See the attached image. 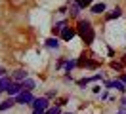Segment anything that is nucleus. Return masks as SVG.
<instances>
[{
  "instance_id": "obj_1",
  "label": "nucleus",
  "mask_w": 126,
  "mask_h": 114,
  "mask_svg": "<svg viewBox=\"0 0 126 114\" xmlns=\"http://www.w3.org/2000/svg\"><path fill=\"white\" fill-rule=\"evenodd\" d=\"M77 32L80 34V38L86 42V44H92L94 42V27L90 25L88 21H79V29H77Z\"/></svg>"
},
{
  "instance_id": "obj_2",
  "label": "nucleus",
  "mask_w": 126,
  "mask_h": 114,
  "mask_svg": "<svg viewBox=\"0 0 126 114\" xmlns=\"http://www.w3.org/2000/svg\"><path fill=\"white\" fill-rule=\"evenodd\" d=\"M32 101H34V97L31 95V91H25V89L16 97V103H19V105H27V103H32Z\"/></svg>"
},
{
  "instance_id": "obj_3",
  "label": "nucleus",
  "mask_w": 126,
  "mask_h": 114,
  "mask_svg": "<svg viewBox=\"0 0 126 114\" xmlns=\"http://www.w3.org/2000/svg\"><path fill=\"white\" fill-rule=\"evenodd\" d=\"M31 105H32V110H34V108H40V110H48V99H46V97H38V99H34Z\"/></svg>"
},
{
  "instance_id": "obj_4",
  "label": "nucleus",
  "mask_w": 126,
  "mask_h": 114,
  "mask_svg": "<svg viewBox=\"0 0 126 114\" xmlns=\"http://www.w3.org/2000/svg\"><path fill=\"white\" fill-rule=\"evenodd\" d=\"M77 65H79V67H92V68L97 67V63H95V61H92V59H88L86 55H82V57L77 61Z\"/></svg>"
},
{
  "instance_id": "obj_5",
  "label": "nucleus",
  "mask_w": 126,
  "mask_h": 114,
  "mask_svg": "<svg viewBox=\"0 0 126 114\" xmlns=\"http://www.w3.org/2000/svg\"><path fill=\"white\" fill-rule=\"evenodd\" d=\"M23 91V86H21V82H12V86L8 88V93L10 95H19Z\"/></svg>"
},
{
  "instance_id": "obj_6",
  "label": "nucleus",
  "mask_w": 126,
  "mask_h": 114,
  "mask_svg": "<svg viewBox=\"0 0 126 114\" xmlns=\"http://www.w3.org/2000/svg\"><path fill=\"white\" fill-rule=\"evenodd\" d=\"M107 88H113V89H118V91H124V82L122 80H113V82H107Z\"/></svg>"
},
{
  "instance_id": "obj_7",
  "label": "nucleus",
  "mask_w": 126,
  "mask_h": 114,
  "mask_svg": "<svg viewBox=\"0 0 126 114\" xmlns=\"http://www.w3.org/2000/svg\"><path fill=\"white\" fill-rule=\"evenodd\" d=\"M73 36H75V30H73L71 27H65V29H63V32H61V38L69 42V40H73Z\"/></svg>"
},
{
  "instance_id": "obj_8",
  "label": "nucleus",
  "mask_w": 126,
  "mask_h": 114,
  "mask_svg": "<svg viewBox=\"0 0 126 114\" xmlns=\"http://www.w3.org/2000/svg\"><path fill=\"white\" fill-rule=\"evenodd\" d=\"M10 86H12L10 78H6V76H0V93H2V91H8Z\"/></svg>"
},
{
  "instance_id": "obj_9",
  "label": "nucleus",
  "mask_w": 126,
  "mask_h": 114,
  "mask_svg": "<svg viewBox=\"0 0 126 114\" xmlns=\"http://www.w3.org/2000/svg\"><path fill=\"white\" fill-rule=\"evenodd\" d=\"M14 105H17L16 103V99H6V101H4V103H0V110H8V108H12V106Z\"/></svg>"
},
{
  "instance_id": "obj_10",
  "label": "nucleus",
  "mask_w": 126,
  "mask_h": 114,
  "mask_svg": "<svg viewBox=\"0 0 126 114\" xmlns=\"http://www.w3.org/2000/svg\"><path fill=\"white\" fill-rule=\"evenodd\" d=\"M63 29H65V21H59V23H55L54 27H52V32H54V34H61Z\"/></svg>"
},
{
  "instance_id": "obj_11",
  "label": "nucleus",
  "mask_w": 126,
  "mask_h": 114,
  "mask_svg": "<svg viewBox=\"0 0 126 114\" xmlns=\"http://www.w3.org/2000/svg\"><path fill=\"white\" fill-rule=\"evenodd\" d=\"M69 6H71V13H73V15H79V13H80V4H79V2L69 0Z\"/></svg>"
},
{
  "instance_id": "obj_12",
  "label": "nucleus",
  "mask_w": 126,
  "mask_h": 114,
  "mask_svg": "<svg viewBox=\"0 0 126 114\" xmlns=\"http://www.w3.org/2000/svg\"><path fill=\"white\" fill-rule=\"evenodd\" d=\"M21 86H23V89H25V91H32V89H34V82H32L31 78L23 80V82H21Z\"/></svg>"
},
{
  "instance_id": "obj_13",
  "label": "nucleus",
  "mask_w": 126,
  "mask_h": 114,
  "mask_svg": "<svg viewBox=\"0 0 126 114\" xmlns=\"http://www.w3.org/2000/svg\"><path fill=\"white\" fill-rule=\"evenodd\" d=\"M120 15H122V10H120V8H115L111 13H107V19L111 21V19H117V17H120Z\"/></svg>"
},
{
  "instance_id": "obj_14",
  "label": "nucleus",
  "mask_w": 126,
  "mask_h": 114,
  "mask_svg": "<svg viewBox=\"0 0 126 114\" xmlns=\"http://www.w3.org/2000/svg\"><path fill=\"white\" fill-rule=\"evenodd\" d=\"M14 78H16V82H23V80H27V72L25 70H17Z\"/></svg>"
},
{
  "instance_id": "obj_15",
  "label": "nucleus",
  "mask_w": 126,
  "mask_h": 114,
  "mask_svg": "<svg viewBox=\"0 0 126 114\" xmlns=\"http://www.w3.org/2000/svg\"><path fill=\"white\" fill-rule=\"evenodd\" d=\"M92 12H94V13H101V12H105V4H94V6H92Z\"/></svg>"
},
{
  "instance_id": "obj_16",
  "label": "nucleus",
  "mask_w": 126,
  "mask_h": 114,
  "mask_svg": "<svg viewBox=\"0 0 126 114\" xmlns=\"http://www.w3.org/2000/svg\"><path fill=\"white\" fill-rule=\"evenodd\" d=\"M46 46L48 48H57V46H59V40H57V38H48Z\"/></svg>"
},
{
  "instance_id": "obj_17",
  "label": "nucleus",
  "mask_w": 126,
  "mask_h": 114,
  "mask_svg": "<svg viewBox=\"0 0 126 114\" xmlns=\"http://www.w3.org/2000/svg\"><path fill=\"white\" fill-rule=\"evenodd\" d=\"M92 2H94V0H79L80 8H88V6H92Z\"/></svg>"
},
{
  "instance_id": "obj_18",
  "label": "nucleus",
  "mask_w": 126,
  "mask_h": 114,
  "mask_svg": "<svg viewBox=\"0 0 126 114\" xmlns=\"http://www.w3.org/2000/svg\"><path fill=\"white\" fill-rule=\"evenodd\" d=\"M46 114H61V110H59V106H55V108H48Z\"/></svg>"
},
{
  "instance_id": "obj_19",
  "label": "nucleus",
  "mask_w": 126,
  "mask_h": 114,
  "mask_svg": "<svg viewBox=\"0 0 126 114\" xmlns=\"http://www.w3.org/2000/svg\"><path fill=\"white\" fill-rule=\"evenodd\" d=\"M75 65H77V61H67V63H65V67H67V70H71V68L75 67Z\"/></svg>"
},
{
  "instance_id": "obj_20",
  "label": "nucleus",
  "mask_w": 126,
  "mask_h": 114,
  "mask_svg": "<svg viewBox=\"0 0 126 114\" xmlns=\"http://www.w3.org/2000/svg\"><path fill=\"white\" fill-rule=\"evenodd\" d=\"M111 67L115 68V70H118V68H120V63H117V61H113V63H111Z\"/></svg>"
},
{
  "instance_id": "obj_21",
  "label": "nucleus",
  "mask_w": 126,
  "mask_h": 114,
  "mask_svg": "<svg viewBox=\"0 0 126 114\" xmlns=\"http://www.w3.org/2000/svg\"><path fill=\"white\" fill-rule=\"evenodd\" d=\"M88 82H90V78H82V80H79V84H80V86H86Z\"/></svg>"
},
{
  "instance_id": "obj_22",
  "label": "nucleus",
  "mask_w": 126,
  "mask_h": 114,
  "mask_svg": "<svg viewBox=\"0 0 126 114\" xmlns=\"http://www.w3.org/2000/svg\"><path fill=\"white\" fill-rule=\"evenodd\" d=\"M32 114H46V110H40V108H34V110H32Z\"/></svg>"
},
{
  "instance_id": "obj_23",
  "label": "nucleus",
  "mask_w": 126,
  "mask_h": 114,
  "mask_svg": "<svg viewBox=\"0 0 126 114\" xmlns=\"http://www.w3.org/2000/svg\"><path fill=\"white\" fill-rule=\"evenodd\" d=\"M120 80H122V82H124V84H126V74H124V76H122V78H120Z\"/></svg>"
},
{
  "instance_id": "obj_24",
  "label": "nucleus",
  "mask_w": 126,
  "mask_h": 114,
  "mask_svg": "<svg viewBox=\"0 0 126 114\" xmlns=\"http://www.w3.org/2000/svg\"><path fill=\"white\" fill-rule=\"evenodd\" d=\"M65 114H73V112H65Z\"/></svg>"
}]
</instances>
